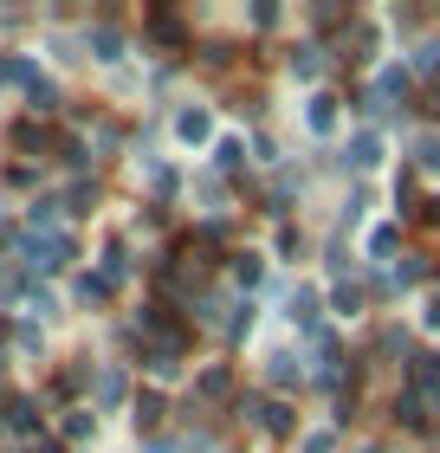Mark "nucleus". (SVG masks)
Masks as SVG:
<instances>
[{"label": "nucleus", "mask_w": 440, "mask_h": 453, "mask_svg": "<svg viewBox=\"0 0 440 453\" xmlns=\"http://www.w3.org/2000/svg\"><path fill=\"white\" fill-rule=\"evenodd\" d=\"M344 156L356 162V169H375V162H382V136H375V130H356Z\"/></svg>", "instance_id": "nucleus-1"}, {"label": "nucleus", "mask_w": 440, "mask_h": 453, "mask_svg": "<svg viewBox=\"0 0 440 453\" xmlns=\"http://www.w3.org/2000/svg\"><path fill=\"white\" fill-rule=\"evenodd\" d=\"M175 136H181V142H207V136H214V117H207L201 104L181 111V117H175Z\"/></svg>", "instance_id": "nucleus-2"}, {"label": "nucleus", "mask_w": 440, "mask_h": 453, "mask_svg": "<svg viewBox=\"0 0 440 453\" xmlns=\"http://www.w3.org/2000/svg\"><path fill=\"white\" fill-rule=\"evenodd\" d=\"M285 311H291V324H305V331H318V292H311V285H298V292H291V304H285Z\"/></svg>", "instance_id": "nucleus-3"}, {"label": "nucleus", "mask_w": 440, "mask_h": 453, "mask_svg": "<svg viewBox=\"0 0 440 453\" xmlns=\"http://www.w3.org/2000/svg\"><path fill=\"white\" fill-rule=\"evenodd\" d=\"M305 123H311V136H330V130H337V97H311V111H305Z\"/></svg>", "instance_id": "nucleus-4"}, {"label": "nucleus", "mask_w": 440, "mask_h": 453, "mask_svg": "<svg viewBox=\"0 0 440 453\" xmlns=\"http://www.w3.org/2000/svg\"><path fill=\"white\" fill-rule=\"evenodd\" d=\"M421 408H428V402L414 395V388H402V395H395V421H402V427H421V421H428Z\"/></svg>", "instance_id": "nucleus-5"}, {"label": "nucleus", "mask_w": 440, "mask_h": 453, "mask_svg": "<svg viewBox=\"0 0 440 453\" xmlns=\"http://www.w3.org/2000/svg\"><path fill=\"white\" fill-rule=\"evenodd\" d=\"M291 72L298 78H324V46H298L291 52Z\"/></svg>", "instance_id": "nucleus-6"}, {"label": "nucleus", "mask_w": 440, "mask_h": 453, "mask_svg": "<svg viewBox=\"0 0 440 453\" xmlns=\"http://www.w3.org/2000/svg\"><path fill=\"white\" fill-rule=\"evenodd\" d=\"M259 279H266V265H259V253H234V285H246V292H253Z\"/></svg>", "instance_id": "nucleus-7"}, {"label": "nucleus", "mask_w": 440, "mask_h": 453, "mask_svg": "<svg viewBox=\"0 0 440 453\" xmlns=\"http://www.w3.org/2000/svg\"><path fill=\"white\" fill-rule=\"evenodd\" d=\"M272 382H279V388L305 382V369H298V357H291V349H279V357H272Z\"/></svg>", "instance_id": "nucleus-8"}, {"label": "nucleus", "mask_w": 440, "mask_h": 453, "mask_svg": "<svg viewBox=\"0 0 440 453\" xmlns=\"http://www.w3.org/2000/svg\"><path fill=\"white\" fill-rule=\"evenodd\" d=\"M259 427H266V434H291V408L285 402H266L259 408Z\"/></svg>", "instance_id": "nucleus-9"}, {"label": "nucleus", "mask_w": 440, "mask_h": 453, "mask_svg": "<svg viewBox=\"0 0 440 453\" xmlns=\"http://www.w3.org/2000/svg\"><path fill=\"white\" fill-rule=\"evenodd\" d=\"M136 427H143V434H156V427H162V395H143L136 402Z\"/></svg>", "instance_id": "nucleus-10"}, {"label": "nucleus", "mask_w": 440, "mask_h": 453, "mask_svg": "<svg viewBox=\"0 0 440 453\" xmlns=\"http://www.w3.org/2000/svg\"><path fill=\"white\" fill-rule=\"evenodd\" d=\"M330 311L356 318V311H363V292H356V285H337V292H330Z\"/></svg>", "instance_id": "nucleus-11"}, {"label": "nucleus", "mask_w": 440, "mask_h": 453, "mask_svg": "<svg viewBox=\"0 0 440 453\" xmlns=\"http://www.w3.org/2000/svg\"><path fill=\"white\" fill-rule=\"evenodd\" d=\"M78 298H85V304H104V298H111V279H104V273L91 279V273H85V279H78Z\"/></svg>", "instance_id": "nucleus-12"}, {"label": "nucleus", "mask_w": 440, "mask_h": 453, "mask_svg": "<svg viewBox=\"0 0 440 453\" xmlns=\"http://www.w3.org/2000/svg\"><path fill=\"white\" fill-rule=\"evenodd\" d=\"M395 240H402L395 226H375V234H369V259H389V253H395Z\"/></svg>", "instance_id": "nucleus-13"}, {"label": "nucleus", "mask_w": 440, "mask_h": 453, "mask_svg": "<svg viewBox=\"0 0 440 453\" xmlns=\"http://www.w3.org/2000/svg\"><path fill=\"white\" fill-rule=\"evenodd\" d=\"M414 72H440V39H421V46H414Z\"/></svg>", "instance_id": "nucleus-14"}, {"label": "nucleus", "mask_w": 440, "mask_h": 453, "mask_svg": "<svg viewBox=\"0 0 440 453\" xmlns=\"http://www.w3.org/2000/svg\"><path fill=\"white\" fill-rule=\"evenodd\" d=\"M150 33H156V39H169V46H175V39H181V19H175V13H150Z\"/></svg>", "instance_id": "nucleus-15"}, {"label": "nucleus", "mask_w": 440, "mask_h": 453, "mask_svg": "<svg viewBox=\"0 0 440 453\" xmlns=\"http://www.w3.org/2000/svg\"><path fill=\"white\" fill-rule=\"evenodd\" d=\"M227 388H234V369H207L201 376V395H227Z\"/></svg>", "instance_id": "nucleus-16"}, {"label": "nucleus", "mask_w": 440, "mask_h": 453, "mask_svg": "<svg viewBox=\"0 0 440 453\" xmlns=\"http://www.w3.org/2000/svg\"><path fill=\"white\" fill-rule=\"evenodd\" d=\"M91 46H97V58H117V52H123V39H117L111 27H97V33H91Z\"/></svg>", "instance_id": "nucleus-17"}, {"label": "nucleus", "mask_w": 440, "mask_h": 453, "mask_svg": "<svg viewBox=\"0 0 440 453\" xmlns=\"http://www.w3.org/2000/svg\"><path fill=\"white\" fill-rule=\"evenodd\" d=\"M421 279H428V259H414V253H408V259H402V273H395V285H421Z\"/></svg>", "instance_id": "nucleus-18"}, {"label": "nucleus", "mask_w": 440, "mask_h": 453, "mask_svg": "<svg viewBox=\"0 0 440 453\" xmlns=\"http://www.w3.org/2000/svg\"><path fill=\"white\" fill-rule=\"evenodd\" d=\"M246 331H253V304H240V318H227V343H240Z\"/></svg>", "instance_id": "nucleus-19"}, {"label": "nucleus", "mask_w": 440, "mask_h": 453, "mask_svg": "<svg viewBox=\"0 0 440 453\" xmlns=\"http://www.w3.org/2000/svg\"><path fill=\"white\" fill-rule=\"evenodd\" d=\"M97 402H123V376H117V369H104V382H97Z\"/></svg>", "instance_id": "nucleus-20"}, {"label": "nucleus", "mask_w": 440, "mask_h": 453, "mask_svg": "<svg viewBox=\"0 0 440 453\" xmlns=\"http://www.w3.org/2000/svg\"><path fill=\"white\" fill-rule=\"evenodd\" d=\"M214 162H220V169H240V142H234V136H220V150H214Z\"/></svg>", "instance_id": "nucleus-21"}, {"label": "nucleus", "mask_w": 440, "mask_h": 453, "mask_svg": "<svg viewBox=\"0 0 440 453\" xmlns=\"http://www.w3.org/2000/svg\"><path fill=\"white\" fill-rule=\"evenodd\" d=\"M330 447H337V434H311L305 441V453H330Z\"/></svg>", "instance_id": "nucleus-22"}, {"label": "nucleus", "mask_w": 440, "mask_h": 453, "mask_svg": "<svg viewBox=\"0 0 440 453\" xmlns=\"http://www.w3.org/2000/svg\"><path fill=\"white\" fill-rule=\"evenodd\" d=\"M421 162H428V169L440 175V136H434V142H428V150H421Z\"/></svg>", "instance_id": "nucleus-23"}, {"label": "nucleus", "mask_w": 440, "mask_h": 453, "mask_svg": "<svg viewBox=\"0 0 440 453\" xmlns=\"http://www.w3.org/2000/svg\"><path fill=\"white\" fill-rule=\"evenodd\" d=\"M421 318H428V331H440V292L428 298V311H421Z\"/></svg>", "instance_id": "nucleus-24"}]
</instances>
